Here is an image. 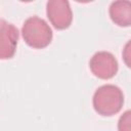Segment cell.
Segmentation results:
<instances>
[{
  "label": "cell",
  "instance_id": "3957f363",
  "mask_svg": "<svg viewBox=\"0 0 131 131\" xmlns=\"http://www.w3.org/2000/svg\"><path fill=\"white\" fill-rule=\"evenodd\" d=\"M46 13L52 26L57 30L68 29L73 20V12L67 0H49Z\"/></svg>",
  "mask_w": 131,
  "mask_h": 131
},
{
  "label": "cell",
  "instance_id": "52a82bcc",
  "mask_svg": "<svg viewBox=\"0 0 131 131\" xmlns=\"http://www.w3.org/2000/svg\"><path fill=\"white\" fill-rule=\"evenodd\" d=\"M118 130L119 131H131V124H130V111H126L119 120L118 123Z\"/></svg>",
  "mask_w": 131,
  "mask_h": 131
},
{
  "label": "cell",
  "instance_id": "277c9868",
  "mask_svg": "<svg viewBox=\"0 0 131 131\" xmlns=\"http://www.w3.org/2000/svg\"><path fill=\"white\" fill-rule=\"evenodd\" d=\"M89 68L92 74L103 80L113 78L118 72V61L108 51H98L91 57Z\"/></svg>",
  "mask_w": 131,
  "mask_h": 131
},
{
  "label": "cell",
  "instance_id": "8992f818",
  "mask_svg": "<svg viewBox=\"0 0 131 131\" xmlns=\"http://www.w3.org/2000/svg\"><path fill=\"white\" fill-rule=\"evenodd\" d=\"M112 20L119 27H129L131 25V3L129 1H114L110 9Z\"/></svg>",
  "mask_w": 131,
  "mask_h": 131
},
{
  "label": "cell",
  "instance_id": "5b68a950",
  "mask_svg": "<svg viewBox=\"0 0 131 131\" xmlns=\"http://www.w3.org/2000/svg\"><path fill=\"white\" fill-rule=\"evenodd\" d=\"M17 41V28L5 19H0V59H9L14 55Z\"/></svg>",
  "mask_w": 131,
  "mask_h": 131
},
{
  "label": "cell",
  "instance_id": "6da1fadb",
  "mask_svg": "<svg viewBox=\"0 0 131 131\" xmlns=\"http://www.w3.org/2000/svg\"><path fill=\"white\" fill-rule=\"evenodd\" d=\"M92 103L95 112L101 116L116 115L121 111L124 103L123 91L113 84L102 85L94 92Z\"/></svg>",
  "mask_w": 131,
  "mask_h": 131
},
{
  "label": "cell",
  "instance_id": "7a4b0ae2",
  "mask_svg": "<svg viewBox=\"0 0 131 131\" xmlns=\"http://www.w3.org/2000/svg\"><path fill=\"white\" fill-rule=\"evenodd\" d=\"M21 34L25 42L36 49L45 48L52 40L51 28L43 18L37 15L30 16L25 20Z\"/></svg>",
  "mask_w": 131,
  "mask_h": 131
}]
</instances>
